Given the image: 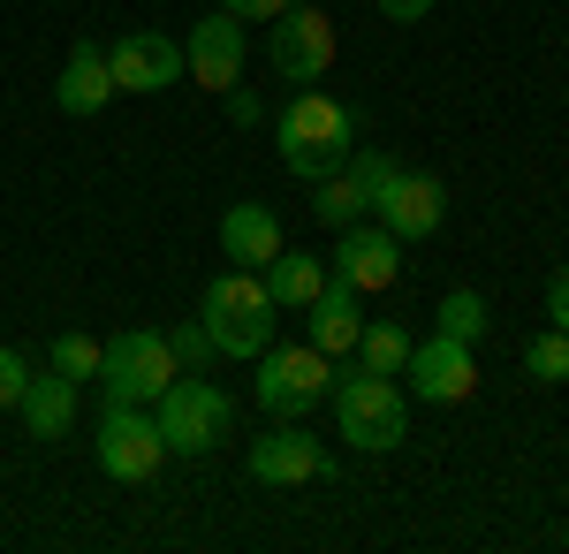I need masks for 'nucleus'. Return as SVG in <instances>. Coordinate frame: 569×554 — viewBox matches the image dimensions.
<instances>
[{
  "mask_svg": "<svg viewBox=\"0 0 569 554\" xmlns=\"http://www.w3.org/2000/svg\"><path fill=\"white\" fill-rule=\"evenodd\" d=\"M198 319H206V335L220 342V357H259L266 342H273V297H266V281L251 266L213 274L206 297H198Z\"/></svg>",
  "mask_w": 569,
  "mask_h": 554,
  "instance_id": "nucleus-3",
  "label": "nucleus"
},
{
  "mask_svg": "<svg viewBox=\"0 0 569 554\" xmlns=\"http://www.w3.org/2000/svg\"><path fill=\"white\" fill-rule=\"evenodd\" d=\"M168 342H176V365H182V373H206V365L220 357V342L206 335V319H198V327H182V335H168Z\"/></svg>",
  "mask_w": 569,
  "mask_h": 554,
  "instance_id": "nucleus-25",
  "label": "nucleus"
},
{
  "mask_svg": "<svg viewBox=\"0 0 569 554\" xmlns=\"http://www.w3.org/2000/svg\"><path fill=\"white\" fill-rule=\"evenodd\" d=\"M259 281H266V297H273V311H281V304H289V311H305V304L327 297V281H335V274H327L311 251H289V244H281Z\"/></svg>",
  "mask_w": 569,
  "mask_h": 554,
  "instance_id": "nucleus-18",
  "label": "nucleus"
},
{
  "mask_svg": "<svg viewBox=\"0 0 569 554\" xmlns=\"http://www.w3.org/2000/svg\"><path fill=\"white\" fill-rule=\"evenodd\" d=\"M357 365H365V373H402V365H410V327L372 319V327L357 335Z\"/></svg>",
  "mask_w": 569,
  "mask_h": 554,
  "instance_id": "nucleus-21",
  "label": "nucleus"
},
{
  "mask_svg": "<svg viewBox=\"0 0 569 554\" xmlns=\"http://www.w3.org/2000/svg\"><path fill=\"white\" fill-rule=\"evenodd\" d=\"M273 145H281V168L297 175V182H327L335 168H350V152L365 145V137H357V115L342 107V99H327V91L305 85L289 107H281Z\"/></svg>",
  "mask_w": 569,
  "mask_h": 554,
  "instance_id": "nucleus-1",
  "label": "nucleus"
},
{
  "mask_svg": "<svg viewBox=\"0 0 569 554\" xmlns=\"http://www.w3.org/2000/svg\"><path fill=\"white\" fill-rule=\"evenodd\" d=\"M16 418L31 441H61L69 418H77V380H61V373H46V380L23 387V403H16Z\"/></svg>",
  "mask_w": 569,
  "mask_h": 554,
  "instance_id": "nucleus-19",
  "label": "nucleus"
},
{
  "mask_svg": "<svg viewBox=\"0 0 569 554\" xmlns=\"http://www.w3.org/2000/svg\"><path fill=\"white\" fill-rule=\"evenodd\" d=\"M220 99H228V122H236V129H259V122H266V107H259V91H243V85H228V91H220Z\"/></svg>",
  "mask_w": 569,
  "mask_h": 554,
  "instance_id": "nucleus-28",
  "label": "nucleus"
},
{
  "mask_svg": "<svg viewBox=\"0 0 569 554\" xmlns=\"http://www.w3.org/2000/svg\"><path fill=\"white\" fill-rule=\"evenodd\" d=\"M350 175L365 182V198H380L395 175H402V160H388V152H365V145H357V152H350Z\"/></svg>",
  "mask_w": 569,
  "mask_h": 554,
  "instance_id": "nucleus-26",
  "label": "nucleus"
},
{
  "mask_svg": "<svg viewBox=\"0 0 569 554\" xmlns=\"http://www.w3.org/2000/svg\"><path fill=\"white\" fill-rule=\"evenodd\" d=\"M433 335L479 342V335H486V297H479V289H448V297H440V319H433Z\"/></svg>",
  "mask_w": 569,
  "mask_h": 554,
  "instance_id": "nucleus-22",
  "label": "nucleus"
},
{
  "mask_svg": "<svg viewBox=\"0 0 569 554\" xmlns=\"http://www.w3.org/2000/svg\"><path fill=\"white\" fill-rule=\"evenodd\" d=\"M365 214H372V198H365V182H357L350 168H335L327 182H311V220H319V228L342 236V228H357Z\"/></svg>",
  "mask_w": 569,
  "mask_h": 554,
  "instance_id": "nucleus-20",
  "label": "nucleus"
},
{
  "mask_svg": "<svg viewBox=\"0 0 569 554\" xmlns=\"http://www.w3.org/2000/svg\"><path fill=\"white\" fill-rule=\"evenodd\" d=\"M525 373H531V380H539V387L569 380V335H562V327H555V335H539V342H531V349H525Z\"/></svg>",
  "mask_w": 569,
  "mask_h": 554,
  "instance_id": "nucleus-24",
  "label": "nucleus"
},
{
  "mask_svg": "<svg viewBox=\"0 0 569 554\" xmlns=\"http://www.w3.org/2000/svg\"><path fill=\"white\" fill-rule=\"evenodd\" d=\"M410 395H426V403H471L479 395V357H471V342H456V335H426V342H410Z\"/></svg>",
  "mask_w": 569,
  "mask_h": 554,
  "instance_id": "nucleus-9",
  "label": "nucleus"
},
{
  "mask_svg": "<svg viewBox=\"0 0 569 554\" xmlns=\"http://www.w3.org/2000/svg\"><path fill=\"white\" fill-rule=\"evenodd\" d=\"M327 403H335V426H342V441H350L357 456H388V448H402V433H410V395L395 387V373L350 365V373H335Z\"/></svg>",
  "mask_w": 569,
  "mask_h": 554,
  "instance_id": "nucleus-2",
  "label": "nucleus"
},
{
  "mask_svg": "<svg viewBox=\"0 0 569 554\" xmlns=\"http://www.w3.org/2000/svg\"><path fill=\"white\" fill-rule=\"evenodd\" d=\"M547 319H555V327L569 335V266L555 274V281H547Z\"/></svg>",
  "mask_w": 569,
  "mask_h": 554,
  "instance_id": "nucleus-30",
  "label": "nucleus"
},
{
  "mask_svg": "<svg viewBox=\"0 0 569 554\" xmlns=\"http://www.w3.org/2000/svg\"><path fill=\"white\" fill-rule=\"evenodd\" d=\"M23 387H31L23 349H8V342H0V410H16V403H23Z\"/></svg>",
  "mask_w": 569,
  "mask_h": 554,
  "instance_id": "nucleus-27",
  "label": "nucleus"
},
{
  "mask_svg": "<svg viewBox=\"0 0 569 554\" xmlns=\"http://www.w3.org/2000/svg\"><path fill=\"white\" fill-rule=\"evenodd\" d=\"M311 8H327V0H311Z\"/></svg>",
  "mask_w": 569,
  "mask_h": 554,
  "instance_id": "nucleus-32",
  "label": "nucleus"
},
{
  "mask_svg": "<svg viewBox=\"0 0 569 554\" xmlns=\"http://www.w3.org/2000/svg\"><path fill=\"white\" fill-rule=\"evenodd\" d=\"M220 251H228V266L266 274V266H273V251H281V214H273V206H259V198L228 206V214H220Z\"/></svg>",
  "mask_w": 569,
  "mask_h": 554,
  "instance_id": "nucleus-16",
  "label": "nucleus"
},
{
  "mask_svg": "<svg viewBox=\"0 0 569 554\" xmlns=\"http://www.w3.org/2000/svg\"><path fill=\"white\" fill-rule=\"evenodd\" d=\"M107 69H114V91H176L182 46L168 31H122V39L107 46Z\"/></svg>",
  "mask_w": 569,
  "mask_h": 554,
  "instance_id": "nucleus-11",
  "label": "nucleus"
},
{
  "mask_svg": "<svg viewBox=\"0 0 569 554\" xmlns=\"http://www.w3.org/2000/svg\"><path fill=\"white\" fill-rule=\"evenodd\" d=\"M335 387V357L311 349V342H266L259 349V410L266 418H305L311 403H327Z\"/></svg>",
  "mask_w": 569,
  "mask_h": 554,
  "instance_id": "nucleus-5",
  "label": "nucleus"
},
{
  "mask_svg": "<svg viewBox=\"0 0 569 554\" xmlns=\"http://www.w3.org/2000/svg\"><path fill=\"white\" fill-rule=\"evenodd\" d=\"M357 335H365V311H357V289L342 281H327V297L305 304V342L311 349H327V357H350Z\"/></svg>",
  "mask_w": 569,
  "mask_h": 554,
  "instance_id": "nucleus-17",
  "label": "nucleus"
},
{
  "mask_svg": "<svg viewBox=\"0 0 569 554\" xmlns=\"http://www.w3.org/2000/svg\"><path fill=\"white\" fill-rule=\"evenodd\" d=\"M99 357H107V342H91V335H53V373H61V380L91 387V380H99Z\"/></svg>",
  "mask_w": 569,
  "mask_h": 554,
  "instance_id": "nucleus-23",
  "label": "nucleus"
},
{
  "mask_svg": "<svg viewBox=\"0 0 569 554\" xmlns=\"http://www.w3.org/2000/svg\"><path fill=\"white\" fill-rule=\"evenodd\" d=\"M176 373H182L176 342L160 335V327H130L122 342H107V357H99V387H107V403H160Z\"/></svg>",
  "mask_w": 569,
  "mask_h": 554,
  "instance_id": "nucleus-6",
  "label": "nucleus"
},
{
  "mask_svg": "<svg viewBox=\"0 0 569 554\" xmlns=\"http://www.w3.org/2000/svg\"><path fill=\"white\" fill-rule=\"evenodd\" d=\"M220 8H228L236 23H273V16H281L289 0H220Z\"/></svg>",
  "mask_w": 569,
  "mask_h": 554,
  "instance_id": "nucleus-29",
  "label": "nucleus"
},
{
  "mask_svg": "<svg viewBox=\"0 0 569 554\" xmlns=\"http://www.w3.org/2000/svg\"><path fill=\"white\" fill-rule=\"evenodd\" d=\"M182 69H190L206 91L243 85V23H236L228 8H213L206 23H190V39H182Z\"/></svg>",
  "mask_w": 569,
  "mask_h": 554,
  "instance_id": "nucleus-12",
  "label": "nucleus"
},
{
  "mask_svg": "<svg viewBox=\"0 0 569 554\" xmlns=\"http://www.w3.org/2000/svg\"><path fill=\"white\" fill-rule=\"evenodd\" d=\"M53 99H61V115H77V122H91L107 99H114V69H107V46L99 39H77L69 46V61H61V85H53Z\"/></svg>",
  "mask_w": 569,
  "mask_h": 554,
  "instance_id": "nucleus-15",
  "label": "nucleus"
},
{
  "mask_svg": "<svg viewBox=\"0 0 569 554\" xmlns=\"http://www.w3.org/2000/svg\"><path fill=\"white\" fill-rule=\"evenodd\" d=\"M152 418H160V441H168V456H213L228 426H236V403H228V387H213L206 373H176L168 395L152 403Z\"/></svg>",
  "mask_w": 569,
  "mask_h": 554,
  "instance_id": "nucleus-4",
  "label": "nucleus"
},
{
  "mask_svg": "<svg viewBox=\"0 0 569 554\" xmlns=\"http://www.w3.org/2000/svg\"><path fill=\"white\" fill-rule=\"evenodd\" d=\"M266 61H273L281 85H319V77L335 69V23H327V8L289 0V8L266 23Z\"/></svg>",
  "mask_w": 569,
  "mask_h": 554,
  "instance_id": "nucleus-7",
  "label": "nucleus"
},
{
  "mask_svg": "<svg viewBox=\"0 0 569 554\" xmlns=\"http://www.w3.org/2000/svg\"><path fill=\"white\" fill-rule=\"evenodd\" d=\"M160 464H168L160 418L144 403H107V418H99V471L122 478V486H144V478H160Z\"/></svg>",
  "mask_w": 569,
  "mask_h": 554,
  "instance_id": "nucleus-8",
  "label": "nucleus"
},
{
  "mask_svg": "<svg viewBox=\"0 0 569 554\" xmlns=\"http://www.w3.org/2000/svg\"><path fill=\"white\" fill-rule=\"evenodd\" d=\"M395 274H402V236L388 228H342V244H335V281L357 289V297H372V289H395Z\"/></svg>",
  "mask_w": 569,
  "mask_h": 554,
  "instance_id": "nucleus-14",
  "label": "nucleus"
},
{
  "mask_svg": "<svg viewBox=\"0 0 569 554\" xmlns=\"http://www.w3.org/2000/svg\"><path fill=\"white\" fill-rule=\"evenodd\" d=\"M372 214H380V228H388V236H402V244H426L440 220H448V190H440L433 175H410V168H402L388 190L372 198Z\"/></svg>",
  "mask_w": 569,
  "mask_h": 554,
  "instance_id": "nucleus-13",
  "label": "nucleus"
},
{
  "mask_svg": "<svg viewBox=\"0 0 569 554\" xmlns=\"http://www.w3.org/2000/svg\"><path fill=\"white\" fill-rule=\"evenodd\" d=\"M243 464H251L259 486H305V478H327V471H335V464H327V448H319L297 418H281L273 433H259V441L243 448Z\"/></svg>",
  "mask_w": 569,
  "mask_h": 554,
  "instance_id": "nucleus-10",
  "label": "nucleus"
},
{
  "mask_svg": "<svg viewBox=\"0 0 569 554\" xmlns=\"http://www.w3.org/2000/svg\"><path fill=\"white\" fill-rule=\"evenodd\" d=\"M426 8H433V0H380V16H388V23H418Z\"/></svg>",
  "mask_w": 569,
  "mask_h": 554,
  "instance_id": "nucleus-31",
  "label": "nucleus"
}]
</instances>
